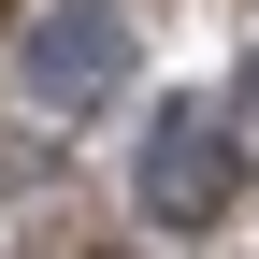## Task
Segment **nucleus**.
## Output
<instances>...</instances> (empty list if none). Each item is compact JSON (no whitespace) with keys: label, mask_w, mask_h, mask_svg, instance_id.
<instances>
[{"label":"nucleus","mask_w":259,"mask_h":259,"mask_svg":"<svg viewBox=\"0 0 259 259\" xmlns=\"http://www.w3.org/2000/svg\"><path fill=\"white\" fill-rule=\"evenodd\" d=\"M15 72H29V101H44V115H101L115 87H130V44H115V15H87V0H58V15H29Z\"/></svg>","instance_id":"nucleus-1"},{"label":"nucleus","mask_w":259,"mask_h":259,"mask_svg":"<svg viewBox=\"0 0 259 259\" xmlns=\"http://www.w3.org/2000/svg\"><path fill=\"white\" fill-rule=\"evenodd\" d=\"M231 173H245V158H231L216 115H158L144 130V216H158V231H216V216H231Z\"/></svg>","instance_id":"nucleus-2"},{"label":"nucleus","mask_w":259,"mask_h":259,"mask_svg":"<svg viewBox=\"0 0 259 259\" xmlns=\"http://www.w3.org/2000/svg\"><path fill=\"white\" fill-rule=\"evenodd\" d=\"M245 101H259V58H245Z\"/></svg>","instance_id":"nucleus-3"}]
</instances>
